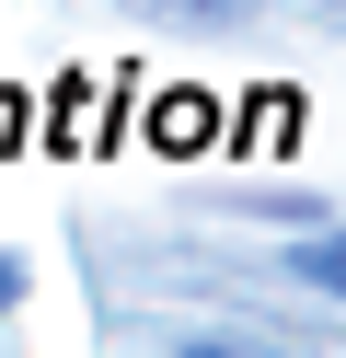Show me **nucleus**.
Returning <instances> with one entry per match:
<instances>
[{
	"instance_id": "obj_1",
	"label": "nucleus",
	"mask_w": 346,
	"mask_h": 358,
	"mask_svg": "<svg viewBox=\"0 0 346 358\" xmlns=\"http://www.w3.org/2000/svg\"><path fill=\"white\" fill-rule=\"evenodd\" d=\"M300 266H312V278H335V289H346V243H312V255H300Z\"/></svg>"
},
{
	"instance_id": "obj_2",
	"label": "nucleus",
	"mask_w": 346,
	"mask_h": 358,
	"mask_svg": "<svg viewBox=\"0 0 346 358\" xmlns=\"http://www.w3.org/2000/svg\"><path fill=\"white\" fill-rule=\"evenodd\" d=\"M12 289H23V266H0V301H12Z\"/></svg>"
}]
</instances>
